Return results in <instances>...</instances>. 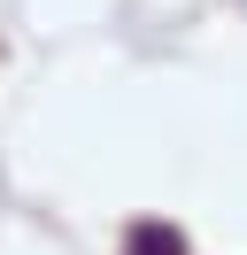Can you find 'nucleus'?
Listing matches in <instances>:
<instances>
[{
    "label": "nucleus",
    "mask_w": 247,
    "mask_h": 255,
    "mask_svg": "<svg viewBox=\"0 0 247 255\" xmlns=\"http://www.w3.org/2000/svg\"><path fill=\"white\" fill-rule=\"evenodd\" d=\"M124 255H193V248H185V232L170 217H139L131 232H124Z\"/></svg>",
    "instance_id": "1"
}]
</instances>
